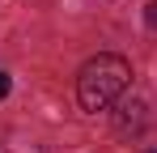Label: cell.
I'll return each mask as SVG.
<instances>
[{
  "instance_id": "2",
  "label": "cell",
  "mask_w": 157,
  "mask_h": 153,
  "mask_svg": "<svg viewBox=\"0 0 157 153\" xmlns=\"http://www.w3.org/2000/svg\"><path fill=\"white\" fill-rule=\"evenodd\" d=\"M9 98V73H4V68H0V102Z\"/></svg>"
},
{
  "instance_id": "1",
  "label": "cell",
  "mask_w": 157,
  "mask_h": 153,
  "mask_svg": "<svg viewBox=\"0 0 157 153\" xmlns=\"http://www.w3.org/2000/svg\"><path fill=\"white\" fill-rule=\"evenodd\" d=\"M132 85V64L123 60V55H110V51H102V55H94L85 68H81L77 76V102L85 106V111H106V106H115V102L123 98V89Z\"/></svg>"
},
{
  "instance_id": "4",
  "label": "cell",
  "mask_w": 157,
  "mask_h": 153,
  "mask_svg": "<svg viewBox=\"0 0 157 153\" xmlns=\"http://www.w3.org/2000/svg\"><path fill=\"white\" fill-rule=\"evenodd\" d=\"M149 153H157V149H149Z\"/></svg>"
},
{
  "instance_id": "3",
  "label": "cell",
  "mask_w": 157,
  "mask_h": 153,
  "mask_svg": "<svg viewBox=\"0 0 157 153\" xmlns=\"http://www.w3.org/2000/svg\"><path fill=\"white\" fill-rule=\"evenodd\" d=\"M144 17H149V26H157V0L149 4V13H144Z\"/></svg>"
}]
</instances>
